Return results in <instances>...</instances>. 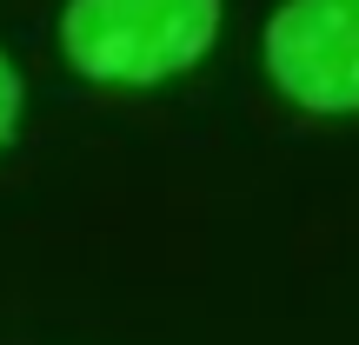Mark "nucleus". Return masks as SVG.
Returning a JSON list of instances; mask_svg holds the SVG:
<instances>
[{"label": "nucleus", "mask_w": 359, "mask_h": 345, "mask_svg": "<svg viewBox=\"0 0 359 345\" xmlns=\"http://www.w3.org/2000/svg\"><path fill=\"white\" fill-rule=\"evenodd\" d=\"M13 120H20V73L7 66V53H0V146H7Z\"/></svg>", "instance_id": "7ed1b4c3"}, {"label": "nucleus", "mask_w": 359, "mask_h": 345, "mask_svg": "<svg viewBox=\"0 0 359 345\" xmlns=\"http://www.w3.org/2000/svg\"><path fill=\"white\" fill-rule=\"evenodd\" d=\"M266 66L286 100L359 113V0H286L266 27Z\"/></svg>", "instance_id": "f03ea898"}, {"label": "nucleus", "mask_w": 359, "mask_h": 345, "mask_svg": "<svg viewBox=\"0 0 359 345\" xmlns=\"http://www.w3.org/2000/svg\"><path fill=\"white\" fill-rule=\"evenodd\" d=\"M219 0H67V60L114 87H147L213 47Z\"/></svg>", "instance_id": "f257e3e1"}]
</instances>
